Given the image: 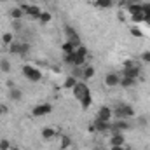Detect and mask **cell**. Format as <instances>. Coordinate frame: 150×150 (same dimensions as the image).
<instances>
[{
  "instance_id": "cell-5",
  "label": "cell",
  "mask_w": 150,
  "mask_h": 150,
  "mask_svg": "<svg viewBox=\"0 0 150 150\" xmlns=\"http://www.w3.org/2000/svg\"><path fill=\"white\" fill-rule=\"evenodd\" d=\"M51 110H52V105H49V103H40L37 107H33L32 115H33V117H44V115L51 113Z\"/></svg>"
},
{
  "instance_id": "cell-23",
  "label": "cell",
  "mask_w": 150,
  "mask_h": 150,
  "mask_svg": "<svg viewBox=\"0 0 150 150\" xmlns=\"http://www.w3.org/2000/svg\"><path fill=\"white\" fill-rule=\"evenodd\" d=\"M70 145H72V138H70V136H67V134H61V143H59V149L65 150V149H68Z\"/></svg>"
},
{
  "instance_id": "cell-14",
  "label": "cell",
  "mask_w": 150,
  "mask_h": 150,
  "mask_svg": "<svg viewBox=\"0 0 150 150\" xmlns=\"http://www.w3.org/2000/svg\"><path fill=\"white\" fill-rule=\"evenodd\" d=\"M56 134H58V133H56L54 127H44V129H42V138H44V140H52Z\"/></svg>"
},
{
  "instance_id": "cell-36",
  "label": "cell",
  "mask_w": 150,
  "mask_h": 150,
  "mask_svg": "<svg viewBox=\"0 0 150 150\" xmlns=\"http://www.w3.org/2000/svg\"><path fill=\"white\" fill-rule=\"evenodd\" d=\"M131 35H133V37H136V38H140L142 35H143V33H142L138 28H131Z\"/></svg>"
},
{
  "instance_id": "cell-11",
  "label": "cell",
  "mask_w": 150,
  "mask_h": 150,
  "mask_svg": "<svg viewBox=\"0 0 150 150\" xmlns=\"http://www.w3.org/2000/svg\"><path fill=\"white\" fill-rule=\"evenodd\" d=\"M122 77H131V79H138L140 77V67L138 65H133V67H127L122 70Z\"/></svg>"
},
{
  "instance_id": "cell-27",
  "label": "cell",
  "mask_w": 150,
  "mask_h": 150,
  "mask_svg": "<svg viewBox=\"0 0 150 150\" xmlns=\"http://www.w3.org/2000/svg\"><path fill=\"white\" fill-rule=\"evenodd\" d=\"M12 38H14V35H12L11 32H7V33L2 35V42H4L5 45H11V44H12Z\"/></svg>"
},
{
  "instance_id": "cell-41",
  "label": "cell",
  "mask_w": 150,
  "mask_h": 150,
  "mask_svg": "<svg viewBox=\"0 0 150 150\" xmlns=\"http://www.w3.org/2000/svg\"><path fill=\"white\" fill-rule=\"evenodd\" d=\"M127 2V5H131V4H143L142 0H126Z\"/></svg>"
},
{
  "instance_id": "cell-26",
  "label": "cell",
  "mask_w": 150,
  "mask_h": 150,
  "mask_svg": "<svg viewBox=\"0 0 150 150\" xmlns=\"http://www.w3.org/2000/svg\"><path fill=\"white\" fill-rule=\"evenodd\" d=\"M19 49H21V42H12V44L9 45V51H11L12 54H19Z\"/></svg>"
},
{
  "instance_id": "cell-38",
  "label": "cell",
  "mask_w": 150,
  "mask_h": 150,
  "mask_svg": "<svg viewBox=\"0 0 150 150\" xmlns=\"http://www.w3.org/2000/svg\"><path fill=\"white\" fill-rule=\"evenodd\" d=\"M133 65H136L133 59H126V61H124V68H127V67H133Z\"/></svg>"
},
{
  "instance_id": "cell-10",
  "label": "cell",
  "mask_w": 150,
  "mask_h": 150,
  "mask_svg": "<svg viewBox=\"0 0 150 150\" xmlns=\"http://www.w3.org/2000/svg\"><path fill=\"white\" fill-rule=\"evenodd\" d=\"M105 84L108 87H117L120 84V74H115V72H108L105 75Z\"/></svg>"
},
{
  "instance_id": "cell-18",
  "label": "cell",
  "mask_w": 150,
  "mask_h": 150,
  "mask_svg": "<svg viewBox=\"0 0 150 150\" xmlns=\"http://www.w3.org/2000/svg\"><path fill=\"white\" fill-rule=\"evenodd\" d=\"M94 5L100 7V9H110L113 5L112 0H94Z\"/></svg>"
},
{
  "instance_id": "cell-7",
  "label": "cell",
  "mask_w": 150,
  "mask_h": 150,
  "mask_svg": "<svg viewBox=\"0 0 150 150\" xmlns=\"http://www.w3.org/2000/svg\"><path fill=\"white\" fill-rule=\"evenodd\" d=\"M72 91H74L75 100H79V101H80V100H82V98L89 93V87H87L84 82H77V84H75V87L72 89Z\"/></svg>"
},
{
  "instance_id": "cell-9",
  "label": "cell",
  "mask_w": 150,
  "mask_h": 150,
  "mask_svg": "<svg viewBox=\"0 0 150 150\" xmlns=\"http://www.w3.org/2000/svg\"><path fill=\"white\" fill-rule=\"evenodd\" d=\"M113 117L112 108L110 107H101L98 113H96V120H103V122H110V119Z\"/></svg>"
},
{
  "instance_id": "cell-33",
  "label": "cell",
  "mask_w": 150,
  "mask_h": 150,
  "mask_svg": "<svg viewBox=\"0 0 150 150\" xmlns=\"http://www.w3.org/2000/svg\"><path fill=\"white\" fill-rule=\"evenodd\" d=\"M9 149H11V143H9V140L2 138V140H0V150H9Z\"/></svg>"
},
{
  "instance_id": "cell-28",
  "label": "cell",
  "mask_w": 150,
  "mask_h": 150,
  "mask_svg": "<svg viewBox=\"0 0 150 150\" xmlns=\"http://www.w3.org/2000/svg\"><path fill=\"white\" fill-rule=\"evenodd\" d=\"M0 68H2V72L9 74V72H11V63H9L7 59H0Z\"/></svg>"
},
{
  "instance_id": "cell-30",
  "label": "cell",
  "mask_w": 150,
  "mask_h": 150,
  "mask_svg": "<svg viewBox=\"0 0 150 150\" xmlns=\"http://www.w3.org/2000/svg\"><path fill=\"white\" fill-rule=\"evenodd\" d=\"M51 18H52V16H51L49 12H42V14H40V19H38V21H40L42 25H45V23H49V21H51Z\"/></svg>"
},
{
  "instance_id": "cell-34",
  "label": "cell",
  "mask_w": 150,
  "mask_h": 150,
  "mask_svg": "<svg viewBox=\"0 0 150 150\" xmlns=\"http://www.w3.org/2000/svg\"><path fill=\"white\" fill-rule=\"evenodd\" d=\"M142 61H143V63H149V65H150V51H145V52L142 54Z\"/></svg>"
},
{
  "instance_id": "cell-40",
  "label": "cell",
  "mask_w": 150,
  "mask_h": 150,
  "mask_svg": "<svg viewBox=\"0 0 150 150\" xmlns=\"http://www.w3.org/2000/svg\"><path fill=\"white\" fill-rule=\"evenodd\" d=\"M87 131H89V133H96V126H94V124H91V126L87 127Z\"/></svg>"
},
{
  "instance_id": "cell-43",
  "label": "cell",
  "mask_w": 150,
  "mask_h": 150,
  "mask_svg": "<svg viewBox=\"0 0 150 150\" xmlns=\"http://www.w3.org/2000/svg\"><path fill=\"white\" fill-rule=\"evenodd\" d=\"M0 2H5V0H0Z\"/></svg>"
},
{
  "instance_id": "cell-31",
  "label": "cell",
  "mask_w": 150,
  "mask_h": 150,
  "mask_svg": "<svg viewBox=\"0 0 150 150\" xmlns=\"http://www.w3.org/2000/svg\"><path fill=\"white\" fill-rule=\"evenodd\" d=\"M75 52H77V54H80L82 58H87V49H86V45H82V44L75 49Z\"/></svg>"
},
{
  "instance_id": "cell-15",
  "label": "cell",
  "mask_w": 150,
  "mask_h": 150,
  "mask_svg": "<svg viewBox=\"0 0 150 150\" xmlns=\"http://www.w3.org/2000/svg\"><path fill=\"white\" fill-rule=\"evenodd\" d=\"M124 142H126V140H124L122 133H115V134H112V138H110V147H112V145H120V147H122Z\"/></svg>"
},
{
  "instance_id": "cell-4",
  "label": "cell",
  "mask_w": 150,
  "mask_h": 150,
  "mask_svg": "<svg viewBox=\"0 0 150 150\" xmlns=\"http://www.w3.org/2000/svg\"><path fill=\"white\" fill-rule=\"evenodd\" d=\"M86 61V58H82L80 54L72 52V54H65V63L70 65V67H82Z\"/></svg>"
},
{
  "instance_id": "cell-25",
  "label": "cell",
  "mask_w": 150,
  "mask_h": 150,
  "mask_svg": "<svg viewBox=\"0 0 150 150\" xmlns=\"http://www.w3.org/2000/svg\"><path fill=\"white\" fill-rule=\"evenodd\" d=\"M142 12L145 14V23L150 25V2L149 4H142Z\"/></svg>"
},
{
  "instance_id": "cell-35",
  "label": "cell",
  "mask_w": 150,
  "mask_h": 150,
  "mask_svg": "<svg viewBox=\"0 0 150 150\" xmlns=\"http://www.w3.org/2000/svg\"><path fill=\"white\" fill-rule=\"evenodd\" d=\"M72 75H74L75 79H77V77H82V70H80V67H74V70H72Z\"/></svg>"
},
{
  "instance_id": "cell-8",
  "label": "cell",
  "mask_w": 150,
  "mask_h": 150,
  "mask_svg": "<svg viewBox=\"0 0 150 150\" xmlns=\"http://www.w3.org/2000/svg\"><path fill=\"white\" fill-rule=\"evenodd\" d=\"M129 127H131V124H129L126 119H117L112 124V129H110V131L115 134V133H122V131H126V129H129Z\"/></svg>"
},
{
  "instance_id": "cell-12",
  "label": "cell",
  "mask_w": 150,
  "mask_h": 150,
  "mask_svg": "<svg viewBox=\"0 0 150 150\" xmlns=\"http://www.w3.org/2000/svg\"><path fill=\"white\" fill-rule=\"evenodd\" d=\"M96 133H107L112 129V122H103V120H94Z\"/></svg>"
},
{
  "instance_id": "cell-22",
  "label": "cell",
  "mask_w": 150,
  "mask_h": 150,
  "mask_svg": "<svg viewBox=\"0 0 150 150\" xmlns=\"http://www.w3.org/2000/svg\"><path fill=\"white\" fill-rule=\"evenodd\" d=\"M75 84H77V79H75L74 75H68L67 80H65V84H63V87H65V89H74Z\"/></svg>"
},
{
  "instance_id": "cell-2",
  "label": "cell",
  "mask_w": 150,
  "mask_h": 150,
  "mask_svg": "<svg viewBox=\"0 0 150 150\" xmlns=\"http://www.w3.org/2000/svg\"><path fill=\"white\" fill-rule=\"evenodd\" d=\"M23 75L30 80V82H38V80H42V72L35 68L33 65H25L23 67Z\"/></svg>"
},
{
  "instance_id": "cell-20",
  "label": "cell",
  "mask_w": 150,
  "mask_h": 150,
  "mask_svg": "<svg viewBox=\"0 0 150 150\" xmlns=\"http://www.w3.org/2000/svg\"><path fill=\"white\" fill-rule=\"evenodd\" d=\"M126 9H127V12L133 16V14L142 12V4H131V5H126Z\"/></svg>"
},
{
  "instance_id": "cell-1",
  "label": "cell",
  "mask_w": 150,
  "mask_h": 150,
  "mask_svg": "<svg viewBox=\"0 0 150 150\" xmlns=\"http://www.w3.org/2000/svg\"><path fill=\"white\" fill-rule=\"evenodd\" d=\"M112 113H113L115 119H129V117H134V108L131 105L119 103V105H115V108L112 110Z\"/></svg>"
},
{
  "instance_id": "cell-39",
  "label": "cell",
  "mask_w": 150,
  "mask_h": 150,
  "mask_svg": "<svg viewBox=\"0 0 150 150\" xmlns=\"http://www.w3.org/2000/svg\"><path fill=\"white\" fill-rule=\"evenodd\" d=\"M110 150H124V145H122V147H120V145H112Z\"/></svg>"
},
{
  "instance_id": "cell-29",
  "label": "cell",
  "mask_w": 150,
  "mask_h": 150,
  "mask_svg": "<svg viewBox=\"0 0 150 150\" xmlns=\"http://www.w3.org/2000/svg\"><path fill=\"white\" fill-rule=\"evenodd\" d=\"M131 21H134V23H142V21H145V14H143V12L133 14V16H131Z\"/></svg>"
},
{
  "instance_id": "cell-37",
  "label": "cell",
  "mask_w": 150,
  "mask_h": 150,
  "mask_svg": "<svg viewBox=\"0 0 150 150\" xmlns=\"http://www.w3.org/2000/svg\"><path fill=\"white\" fill-rule=\"evenodd\" d=\"M7 112H9V108H7V105H4V103H0V117H2V115H5Z\"/></svg>"
},
{
  "instance_id": "cell-17",
  "label": "cell",
  "mask_w": 150,
  "mask_h": 150,
  "mask_svg": "<svg viewBox=\"0 0 150 150\" xmlns=\"http://www.w3.org/2000/svg\"><path fill=\"white\" fill-rule=\"evenodd\" d=\"M134 84H136V79L122 77V75H120V84H119V86H122V87H131V86H134Z\"/></svg>"
},
{
  "instance_id": "cell-16",
  "label": "cell",
  "mask_w": 150,
  "mask_h": 150,
  "mask_svg": "<svg viewBox=\"0 0 150 150\" xmlns=\"http://www.w3.org/2000/svg\"><path fill=\"white\" fill-rule=\"evenodd\" d=\"M91 103H93V96H91V91L80 100V107H82V110H87L89 107H91Z\"/></svg>"
},
{
  "instance_id": "cell-21",
  "label": "cell",
  "mask_w": 150,
  "mask_h": 150,
  "mask_svg": "<svg viewBox=\"0 0 150 150\" xmlns=\"http://www.w3.org/2000/svg\"><path fill=\"white\" fill-rule=\"evenodd\" d=\"M23 14H25V11H23L21 7H14V9L11 11V18H12V19H16V21H18V19H21V18H23Z\"/></svg>"
},
{
  "instance_id": "cell-6",
  "label": "cell",
  "mask_w": 150,
  "mask_h": 150,
  "mask_svg": "<svg viewBox=\"0 0 150 150\" xmlns=\"http://www.w3.org/2000/svg\"><path fill=\"white\" fill-rule=\"evenodd\" d=\"M19 7L25 11V14L32 16L33 19H40V14H42V11L38 9V5H28V4H21Z\"/></svg>"
},
{
  "instance_id": "cell-3",
  "label": "cell",
  "mask_w": 150,
  "mask_h": 150,
  "mask_svg": "<svg viewBox=\"0 0 150 150\" xmlns=\"http://www.w3.org/2000/svg\"><path fill=\"white\" fill-rule=\"evenodd\" d=\"M65 35H67V38H68V42H72L75 47L80 45V37H79V33H77V30H75L74 26L65 25Z\"/></svg>"
},
{
  "instance_id": "cell-13",
  "label": "cell",
  "mask_w": 150,
  "mask_h": 150,
  "mask_svg": "<svg viewBox=\"0 0 150 150\" xmlns=\"http://www.w3.org/2000/svg\"><path fill=\"white\" fill-rule=\"evenodd\" d=\"M9 98H11L12 101H19V100L23 98L21 89H18V87H12V86H11V89H9Z\"/></svg>"
},
{
  "instance_id": "cell-32",
  "label": "cell",
  "mask_w": 150,
  "mask_h": 150,
  "mask_svg": "<svg viewBox=\"0 0 150 150\" xmlns=\"http://www.w3.org/2000/svg\"><path fill=\"white\" fill-rule=\"evenodd\" d=\"M28 51H30V44H21V49H19V56H25V54H28Z\"/></svg>"
},
{
  "instance_id": "cell-19",
  "label": "cell",
  "mask_w": 150,
  "mask_h": 150,
  "mask_svg": "<svg viewBox=\"0 0 150 150\" xmlns=\"http://www.w3.org/2000/svg\"><path fill=\"white\" fill-rule=\"evenodd\" d=\"M75 49H77V47H75L72 42H68V40L61 45V51H63L65 54H72V52H75Z\"/></svg>"
},
{
  "instance_id": "cell-24",
  "label": "cell",
  "mask_w": 150,
  "mask_h": 150,
  "mask_svg": "<svg viewBox=\"0 0 150 150\" xmlns=\"http://www.w3.org/2000/svg\"><path fill=\"white\" fill-rule=\"evenodd\" d=\"M94 67H86V68H82V79H91V77H94Z\"/></svg>"
},
{
  "instance_id": "cell-42",
  "label": "cell",
  "mask_w": 150,
  "mask_h": 150,
  "mask_svg": "<svg viewBox=\"0 0 150 150\" xmlns=\"http://www.w3.org/2000/svg\"><path fill=\"white\" fill-rule=\"evenodd\" d=\"M12 150H19V149H18V147H14V149H12Z\"/></svg>"
}]
</instances>
